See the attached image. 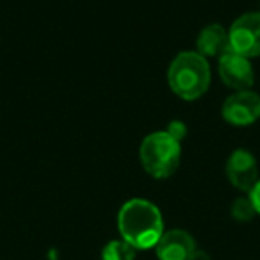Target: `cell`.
I'll return each mask as SVG.
<instances>
[{"instance_id":"8","label":"cell","mask_w":260,"mask_h":260,"mask_svg":"<svg viewBox=\"0 0 260 260\" xmlns=\"http://www.w3.org/2000/svg\"><path fill=\"white\" fill-rule=\"evenodd\" d=\"M155 251L160 260H189L196 251V242L189 232L175 228L164 232L157 242Z\"/></svg>"},{"instance_id":"14","label":"cell","mask_w":260,"mask_h":260,"mask_svg":"<svg viewBox=\"0 0 260 260\" xmlns=\"http://www.w3.org/2000/svg\"><path fill=\"white\" fill-rule=\"evenodd\" d=\"M189 260H210V256L207 255L205 251H202V249H196V251L192 253V256Z\"/></svg>"},{"instance_id":"3","label":"cell","mask_w":260,"mask_h":260,"mask_svg":"<svg viewBox=\"0 0 260 260\" xmlns=\"http://www.w3.org/2000/svg\"><path fill=\"white\" fill-rule=\"evenodd\" d=\"M141 166L153 178H168L180 164V141L170 132H153L146 136L139 148Z\"/></svg>"},{"instance_id":"11","label":"cell","mask_w":260,"mask_h":260,"mask_svg":"<svg viewBox=\"0 0 260 260\" xmlns=\"http://www.w3.org/2000/svg\"><path fill=\"white\" fill-rule=\"evenodd\" d=\"M230 212L234 216V219L241 221V223H246V221H251L255 217V207H253L249 196H242V198H237L230 207Z\"/></svg>"},{"instance_id":"5","label":"cell","mask_w":260,"mask_h":260,"mask_svg":"<svg viewBox=\"0 0 260 260\" xmlns=\"http://www.w3.org/2000/svg\"><path fill=\"white\" fill-rule=\"evenodd\" d=\"M223 118L234 126L253 125L260 118V96L251 91H237L224 100Z\"/></svg>"},{"instance_id":"13","label":"cell","mask_w":260,"mask_h":260,"mask_svg":"<svg viewBox=\"0 0 260 260\" xmlns=\"http://www.w3.org/2000/svg\"><path fill=\"white\" fill-rule=\"evenodd\" d=\"M168 132H170V134L173 136L175 139H178V141H180V139L185 136V126L182 125L180 121H173L170 125V128H168Z\"/></svg>"},{"instance_id":"4","label":"cell","mask_w":260,"mask_h":260,"mask_svg":"<svg viewBox=\"0 0 260 260\" xmlns=\"http://www.w3.org/2000/svg\"><path fill=\"white\" fill-rule=\"evenodd\" d=\"M230 52L253 59L260 55V13H246L228 30Z\"/></svg>"},{"instance_id":"6","label":"cell","mask_w":260,"mask_h":260,"mask_svg":"<svg viewBox=\"0 0 260 260\" xmlns=\"http://www.w3.org/2000/svg\"><path fill=\"white\" fill-rule=\"evenodd\" d=\"M219 77L235 91H249L255 82V73L249 59L228 50L219 57Z\"/></svg>"},{"instance_id":"1","label":"cell","mask_w":260,"mask_h":260,"mask_svg":"<svg viewBox=\"0 0 260 260\" xmlns=\"http://www.w3.org/2000/svg\"><path fill=\"white\" fill-rule=\"evenodd\" d=\"M118 228L123 241L136 249L155 248L164 234V221L159 207L148 200L134 198L119 209Z\"/></svg>"},{"instance_id":"12","label":"cell","mask_w":260,"mask_h":260,"mask_svg":"<svg viewBox=\"0 0 260 260\" xmlns=\"http://www.w3.org/2000/svg\"><path fill=\"white\" fill-rule=\"evenodd\" d=\"M249 200H251L253 207H255V212L260 214V180H256V184L249 191Z\"/></svg>"},{"instance_id":"7","label":"cell","mask_w":260,"mask_h":260,"mask_svg":"<svg viewBox=\"0 0 260 260\" xmlns=\"http://www.w3.org/2000/svg\"><path fill=\"white\" fill-rule=\"evenodd\" d=\"M226 177L239 191L249 192L258 180V164L248 150H235L226 160Z\"/></svg>"},{"instance_id":"2","label":"cell","mask_w":260,"mask_h":260,"mask_svg":"<svg viewBox=\"0 0 260 260\" xmlns=\"http://www.w3.org/2000/svg\"><path fill=\"white\" fill-rule=\"evenodd\" d=\"M168 84L182 100H196L210 86L209 62L198 52H182L171 61Z\"/></svg>"},{"instance_id":"10","label":"cell","mask_w":260,"mask_h":260,"mask_svg":"<svg viewBox=\"0 0 260 260\" xmlns=\"http://www.w3.org/2000/svg\"><path fill=\"white\" fill-rule=\"evenodd\" d=\"M138 249L132 248L126 241H111L102 251V260H134Z\"/></svg>"},{"instance_id":"9","label":"cell","mask_w":260,"mask_h":260,"mask_svg":"<svg viewBox=\"0 0 260 260\" xmlns=\"http://www.w3.org/2000/svg\"><path fill=\"white\" fill-rule=\"evenodd\" d=\"M230 50L228 45V30L219 23L207 25L200 30L196 38V52L203 57H221Z\"/></svg>"}]
</instances>
